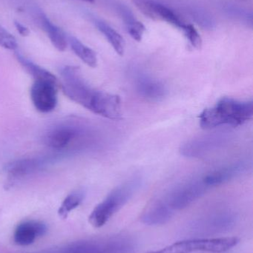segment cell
Masks as SVG:
<instances>
[{
    "label": "cell",
    "mask_w": 253,
    "mask_h": 253,
    "mask_svg": "<svg viewBox=\"0 0 253 253\" xmlns=\"http://www.w3.org/2000/svg\"><path fill=\"white\" fill-rule=\"evenodd\" d=\"M61 76L63 80L62 90L70 99L105 118L113 120L121 118L120 96L92 88L77 67H64L61 69Z\"/></svg>",
    "instance_id": "obj_1"
},
{
    "label": "cell",
    "mask_w": 253,
    "mask_h": 253,
    "mask_svg": "<svg viewBox=\"0 0 253 253\" xmlns=\"http://www.w3.org/2000/svg\"><path fill=\"white\" fill-rule=\"evenodd\" d=\"M253 116L252 101H239L224 97L212 108L200 114V126L203 129H212L222 126H237L251 120Z\"/></svg>",
    "instance_id": "obj_2"
},
{
    "label": "cell",
    "mask_w": 253,
    "mask_h": 253,
    "mask_svg": "<svg viewBox=\"0 0 253 253\" xmlns=\"http://www.w3.org/2000/svg\"><path fill=\"white\" fill-rule=\"evenodd\" d=\"M139 185V180L132 179L114 189L92 211L89 217L91 225L95 228L103 227L129 202Z\"/></svg>",
    "instance_id": "obj_3"
},
{
    "label": "cell",
    "mask_w": 253,
    "mask_h": 253,
    "mask_svg": "<svg viewBox=\"0 0 253 253\" xmlns=\"http://www.w3.org/2000/svg\"><path fill=\"white\" fill-rule=\"evenodd\" d=\"M236 237L215 238V239H196L180 241L159 251L147 253H193L207 252L225 253L239 245Z\"/></svg>",
    "instance_id": "obj_4"
},
{
    "label": "cell",
    "mask_w": 253,
    "mask_h": 253,
    "mask_svg": "<svg viewBox=\"0 0 253 253\" xmlns=\"http://www.w3.org/2000/svg\"><path fill=\"white\" fill-rule=\"evenodd\" d=\"M135 245L129 239L111 237L71 244L49 253H132Z\"/></svg>",
    "instance_id": "obj_5"
},
{
    "label": "cell",
    "mask_w": 253,
    "mask_h": 253,
    "mask_svg": "<svg viewBox=\"0 0 253 253\" xmlns=\"http://www.w3.org/2000/svg\"><path fill=\"white\" fill-rule=\"evenodd\" d=\"M207 188L203 180H195L175 189L164 202L173 212L179 211L187 208L200 198Z\"/></svg>",
    "instance_id": "obj_6"
},
{
    "label": "cell",
    "mask_w": 253,
    "mask_h": 253,
    "mask_svg": "<svg viewBox=\"0 0 253 253\" xmlns=\"http://www.w3.org/2000/svg\"><path fill=\"white\" fill-rule=\"evenodd\" d=\"M56 83L46 81H35L31 88V99L37 111L50 113L57 105Z\"/></svg>",
    "instance_id": "obj_7"
},
{
    "label": "cell",
    "mask_w": 253,
    "mask_h": 253,
    "mask_svg": "<svg viewBox=\"0 0 253 253\" xmlns=\"http://www.w3.org/2000/svg\"><path fill=\"white\" fill-rule=\"evenodd\" d=\"M135 7L147 17L154 21H163L182 29L184 23L169 7L154 0H132Z\"/></svg>",
    "instance_id": "obj_8"
},
{
    "label": "cell",
    "mask_w": 253,
    "mask_h": 253,
    "mask_svg": "<svg viewBox=\"0 0 253 253\" xmlns=\"http://www.w3.org/2000/svg\"><path fill=\"white\" fill-rule=\"evenodd\" d=\"M224 139L223 136L211 135L191 140L181 146V154L187 157H201L221 145Z\"/></svg>",
    "instance_id": "obj_9"
},
{
    "label": "cell",
    "mask_w": 253,
    "mask_h": 253,
    "mask_svg": "<svg viewBox=\"0 0 253 253\" xmlns=\"http://www.w3.org/2000/svg\"><path fill=\"white\" fill-rule=\"evenodd\" d=\"M47 232L46 224L36 220H29L20 223L16 227L13 234V241L19 246L32 245L39 238L44 236Z\"/></svg>",
    "instance_id": "obj_10"
},
{
    "label": "cell",
    "mask_w": 253,
    "mask_h": 253,
    "mask_svg": "<svg viewBox=\"0 0 253 253\" xmlns=\"http://www.w3.org/2000/svg\"><path fill=\"white\" fill-rule=\"evenodd\" d=\"M77 132L74 127L57 126L48 132L44 137V143L50 148L63 150L77 137Z\"/></svg>",
    "instance_id": "obj_11"
},
{
    "label": "cell",
    "mask_w": 253,
    "mask_h": 253,
    "mask_svg": "<svg viewBox=\"0 0 253 253\" xmlns=\"http://www.w3.org/2000/svg\"><path fill=\"white\" fill-rule=\"evenodd\" d=\"M136 88L141 96L149 100L158 101L166 96V89L163 84L151 77H138Z\"/></svg>",
    "instance_id": "obj_12"
},
{
    "label": "cell",
    "mask_w": 253,
    "mask_h": 253,
    "mask_svg": "<svg viewBox=\"0 0 253 253\" xmlns=\"http://www.w3.org/2000/svg\"><path fill=\"white\" fill-rule=\"evenodd\" d=\"M44 159L28 158L10 162L6 166L7 173L12 178H19L31 175L42 169L46 165Z\"/></svg>",
    "instance_id": "obj_13"
},
{
    "label": "cell",
    "mask_w": 253,
    "mask_h": 253,
    "mask_svg": "<svg viewBox=\"0 0 253 253\" xmlns=\"http://www.w3.org/2000/svg\"><path fill=\"white\" fill-rule=\"evenodd\" d=\"M245 169L243 164H236L216 169L205 175L202 180L206 187L221 185L234 178Z\"/></svg>",
    "instance_id": "obj_14"
},
{
    "label": "cell",
    "mask_w": 253,
    "mask_h": 253,
    "mask_svg": "<svg viewBox=\"0 0 253 253\" xmlns=\"http://www.w3.org/2000/svg\"><path fill=\"white\" fill-rule=\"evenodd\" d=\"M173 213V211L164 202H158L143 215L141 220L147 225H162L170 220Z\"/></svg>",
    "instance_id": "obj_15"
},
{
    "label": "cell",
    "mask_w": 253,
    "mask_h": 253,
    "mask_svg": "<svg viewBox=\"0 0 253 253\" xmlns=\"http://www.w3.org/2000/svg\"><path fill=\"white\" fill-rule=\"evenodd\" d=\"M39 22L43 28L48 37L50 39L53 45L59 51H64L66 49L67 40L64 33L56 25H53L49 18L42 13H37Z\"/></svg>",
    "instance_id": "obj_16"
},
{
    "label": "cell",
    "mask_w": 253,
    "mask_h": 253,
    "mask_svg": "<svg viewBox=\"0 0 253 253\" xmlns=\"http://www.w3.org/2000/svg\"><path fill=\"white\" fill-rule=\"evenodd\" d=\"M95 24L98 30L108 40V42L111 44L116 53L120 56H123L126 43L122 36L103 21L96 19L95 21Z\"/></svg>",
    "instance_id": "obj_17"
},
{
    "label": "cell",
    "mask_w": 253,
    "mask_h": 253,
    "mask_svg": "<svg viewBox=\"0 0 253 253\" xmlns=\"http://www.w3.org/2000/svg\"><path fill=\"white\" fill-rule=\"evenodd\" d=\"M16 57L18 62L26 70L27 72L34 77L35 81L50 82L56 84V77L47 70L39 66L38 65H36L29 59L24 57L20 53H16Z\"/></svg>",
    "instance_id": "obj_18"
},
{
    "label": "cell",
    "mask_w": 253,
    "mask_h": 253,
    "mask_svg": "<svg viewBox=\"0 0 253 253\" xmlns=\"http://www.w3.org/2000/svg\"><path fill=\"white\" fill-rule=\"evenodd\" d=\"M68 42L71 45L74 53L91 68H95L98 65V57L96 53L90 47L85 45L76 37L69 36L68 37Z\"/></svg>",
    "instance_id": "obj_19"
},
{
    "label": "cell",
    "mask_w": 253,
    "mask_h": 253,
    "mask_svg": "<svg viewBox=\"0 0 253 253\" xmlns=\"http://www.w3.org/2000/svg\"><path fill=\"white\" fill-rule=\"evenodd\" d=\"M85 198L84 192L81 190L73 192L71 194L68 195L63 202L62 205L59 207L58 210V215L62 219H65L68 218V215L71 211L80 206V204L83 202Z\"/></svg>",
    "instance_id": "obj_20"
},
{
    "label": "cell",
    "mask_w": 253,
    "mask_h": 253,
    "mask_svg": "<svg viewBox=\"0 0 253 253\" xmlns=\"http://www.w3.org/2000/svg\"><path fill=\"white\" fill-rule=\"evenodd\" d=\"M124 16L128 32L134 40L137 42H141L146 31L145 26L139 21L134 19L133 16H130L128 12L125 13Z\"/></svg>",
    "instance_id": "obj_21"
},
{
    "label": "cell",
    "mask_w": 253,
    "mask_h": 253,
    "mask_svg": "<svg viewBox=\"0 0 253 253\" xmlns=\"http://www.w3.org/2000/svg\"><path fill=\"white\" fill-rule=\"evenodd\" d=\"M190 44L196 49H201L202 47V39L200 34L196 31L195 27L190 24H185L182 29Z\"/></svg>",
    "instance_id": "obj_22"
},
{
    "label": "cell",
    "mask_w": 253,
    "mask_h": 253,
    "mask_svg": "<svg viewBox=\"0 0 253 253\" xmlns=\"http://www.w3.org/2000/svg\"><path fill=\"white\" fill-rule=\"evenodd\" d=\"M0 47L7 50H16L18 47L15 37L0 25Z\"/></svg>",
    "instance_id": "obj_23"
},
{
    "label": "cell",
    "mask_w": 253,
    "mask_h": 253,
    "mask_svg": "<svg viewBox=\"0 0 253 253\" xmlns=\"http://www.w3.org/2000/svg\"><path fill=\"white\" fill-rule=\"evenodd\" d=\"M14 25L18 32H19L21 35L23 36V37H26V36L29 35V30H28L26 27L24 26V25H22V24H21L20 22L15 21Z\"/></svg>",
    "instance_id": "obj_24"
},
{
    "label": "cell",
    "mask_w": 253,
    "mask_h": 253,
    "mask_svg": "<svg viewBox=\"0 0 253 253\" xmlns=\"http://www.w3.org/2000/svg\"><path fill=\"white\" fill-rule=\"evenodd\" d=\"M82 1H87V2H94L95 0H82Z\"/></svg>",
    "instance_id": "obj_25"
}]
</instances>
